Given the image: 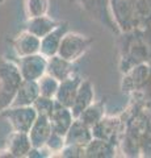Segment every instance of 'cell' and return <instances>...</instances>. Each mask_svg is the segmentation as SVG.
I'll list each match as a JSON object with an SVG mask.
<instances>
[{
    "mask_svg": "<svg viewBox=\"0 0 151 158\" xmlns=\"http://www.w3.org/2000/svg\"><path fill=\"white\" fill-rule=\"evenodd\" d=\"M69 31H70L69 23L62 21L54 31H51L43 38H41V52L40 53L43 54V56L47 57V58L58 54V49H59L62 38Z\"/></svg>",
    "mask_w": 151,
    "mask_h": 158,
    "instance_id": "cell-13",
    "label": "cell"
},
{
    "mask_svg": "<svg viewBox=\"0 0 151 158\" xmlns=\"http://www.w3.org/2000/svg\"><path fill=\"white\" fill-rule=\"evenodd\" d=\"M124 129V121L122 116H104L99 123L92 127V135L96 138H101V140L109 141L113 145L118 148L121 136H122Z\"/></svg>",
    "mask_w": 151,
    "mask_h": 158,
    "instance_id": "cell-8",
    "label": "cell"
},
{
    "mask_svg": "<svg viewBox=\"0 0 151 158\" xmlns=\"http://www.w3.org/2000/svg\"><path fill=\"white\" fill-rule=\"evenodd\" d=\"M17 63L22 79L26 81H38L47 73V57L41 53L32 54L26 57L13 58Z\"/></svg>",
    "mask_w": 151,
    "mask_h": 158,
    "instance_id": "cell-9",
    "label": "cell"
},
{
    "mask_svg": "<svg viewBox=\"0 0 151 158\" xmlns=\"http://www.w3.org/2000/svg\"><path fill=\"white\" fill-rule=\"evenodd\" d=\"M93 42L95 40L92 37L69 31L61 41L59 49H58V56L69 59L71 62H76L89 50Z\"/></svg>",
    "mask_w": 151,
    "mask_h": 158,
    "instance_id": "cell-6",
    "label": "cell"
},
{
    "mask_svg": "<svg viewBox=\"0 0 151 158\" xmlns=\"http://www.w3.org/2000/svg\"><path fill=\"white\" fill-rule=\"evenodd\" d=\"M49 118H50V123H51L53 132H55L61 136H66V133L69 132L70 127L75 120L71 108L61 104L57 100H55L54 110L49 115Z\"/></svg>",
    "mask_w": 151,
    "mask_h": 158,
    "instance_id": "cell-12",
    "label": "cell"
},
{
    "mask_svg": "<svg viewBox=\"0 0 151 158\" xmlns=\"http://www.w3.org/2000/svg\"><path fill=\"white\" fill-rule=\"evenodd\" d=\"M0 116L9 123L12 131L29 133L38 117V112L33 106H20L7 108L0 113Z\"/></svg>",
    "mask_w": 151,
    "mask_h": 158,
    "instance_id": "cell-7",
    "label": "cell"
},
{
    "mask_svg": "<svg viewBox=\"0 0 151 158\" xmlns=\"http://www.w3.org/2000/svg\"><path fill=\"white\" fill-rule=\"evenodd\" d=\"M16 57H26L41 52V38L22 29L16 37L9 40Z\"/></svg>",
    "mask_w": 151,
    "mask_h": 158,
    "instance_id": "cell-11",
    "label": "cell"
},
{
    "mask_svg": "<svg viewBox=\"0 0 151 158\" xmlns=\"http://www.w3.org/2000/svg\"><path fill=\"white\" fill-rule=\"evenodd\" d=\"M70 3L77 4L91 19L96 20L99 24L113 32L116 36L121 33L112 13L110 0H70Z\"/></svg>",
    "mask_w": 151,
    "mask_h": 158,
    "instance_id": "cell-5",
    "label": "cell"
},
{
    "mask_svg": "<svg viewBox=\"0 0 151 158\" xmlns=\"http://www.w3.org/2000/svg\"><path fill=\"white\" fill-rule=\"evenodd\" d=\"M47 74H50L51 77H54L59 82H62L77 74V71L75 62H71L69 59L62 58L61 56L55 54V56L47 58Z\"/></svg>",
    "mask_w": 151,
    "mask_h": 158,
    "instance_id": "cell-15",
    "label": "cell"
},
{
    "mask_svg": "<svg viewBox=\"0 0 151 158\" xmlns=\"http://www.w3.org/2000/svg\"><path fill=\"white\" fill-rule=\"evenodd\" d=\"M129 96H130V102L137 103V104L151 111V75L137 91Z\"/></svg>",
    "mask_w": 151,
    "mask_h": 158,
    "instance_id": "cell-24",
    "label": "cell"
},
{
    "mask_svg": "<svg viewBox=\"0 0 151 158\" xmlns=\"http://www.w3.org/2000/svg\"><path fill=\"white\" fill-rule=\"evenodd\" d=\"M118 148L109 141L93 137L84 148V157L88 158H112L116 157Z\"/></svg>",
    "mask_w": 151,
    "mask_h": 158,
    "instance_id": "cell-20",
    "label": "cell"
},
{
    "mask_svg": "<svg viewBox=\"0 0 151 158\" xmlns=\"http://www.w3.org/2000/svg\"><path fill=\"white\" fill-rule=\"evenodd\" d=\"M121 116L124 129L118 152L124 157H142V148L151 136V111L130 102V106Z\"/></svg>",
    "mask_w": 151,
    "mask_h": 158,
    "instance_id": "cell-1",
    "label": "cell"
},
{
    "mask_svg": "<svg viewBox=\"0 0 151 158\" xmlns=\"http://www.w3.org/2000/svg\"><path fill=\"white\" fill-rule=\"evenodd\" d=\"M81 82H83V79L80 78L79 74H75V75L62 81L59 83V88L57 91L55 100L63 106L71 108L72 104H74V100L76 98V94L81 85Z\"/></svg>",
    "mask_w": 151,
    "mask_h": 158,
    "instance_id": "cell-14",
    "label": "cell"
},
{
    "mask_svg": "<svg viewBox=\"0 0 151 158\" xmlns=\"http://www.w3.org/2000/svg\"><path fill=\"white\" fill-rule=\"evenodd\" d=\"M93 138L92 135V128L83 123L80 118H75L72 125L70 127L69 132L65 136L66 144H74V145H80L85 146L88 142Z\"/></svg>",
    "mask_w": 151,
    "mask_h": 158,
    "instance_id": "cell-18",
    "label": "cell"
},
{
    "mask_svg": "<svg viewBox=\"0 0 151 158\" xmlns=\"http://www.w3.org/2000/svg\"><path fill=\"white\" fill-rule=\"evenodd\" d=\"M53 133L50 118L46 115H38L37 120L29 131V137H30L33 148H42L46 145L49 137Z\"/></svg>",
    "mask_w": 151,
    "mask_h": 158,
    "instance_id": "cell-16",
    "label": "cell"
},
{
    "mask_svg": "<svg viewBox=\"0 0 151 158\" xmlns=\"http://www.w3.org/2000/svg\"><path fill=\"white\" fill-rule=\"evenodd\" d=\"M118 70L121 74L131 67L151 61V25L134 28L117 34Z\"/></svg>",
    "mask_w": 151,
    "mask_h": 158,
    "instance_id": "cell-2",
    "label": "cell"
},
{
    "mask_svg": "<svg viewBox=\"0 0 151 158\" xmlns=\"http://www.w3.org/2000/svg\"><path fill=\"white\" fill-rule=\"evenodd\" d=\"M40 86L38 81H26L24 79L21 82L16 98L11 107H20V106H33L37 98L40 96Z\"/></svg>",
    "mask_w": 151,
    "mask_h": 158,
    "instance_id": "cell-21",
    "label": "cell"
},
{
    "mask_svg": "<svg viewBox=\"0 0 151 158\" xmlns=\"http://www.w3.org/2000/svg\"><path fill=\"white\" fill-rule=\"evenodd\" d=\"M54 106H55L54 98H47L42 95L38 96L37 100L34 102V104H33V107L37 110L38 115H46V116H49L51 113V111L54 110Z\"/></svg>",
    "mask_w": 151,
    "mask_h": 158,
    "instance_id": "cell-26",
    "label": "cell"
},
{
    "mask_svg": "<svg viewBox=\"0 0 151 158\" xmlns=\"http://www.w3.org/2000/svg\"><path fill=\"white\" fill-rule=\"evenodd\" d=\"M61 23L62 21H58V20L50 17L49 15H43V16L26 19V23L24 24V29L33 33L37 37L43 38L46 34L54 31Z\"/></svg>",
    "mask_w": 151,
    "mask_h": 158,
    "instance_id": "cell-17",
    "label": "cell"
},
{
    "mask_svg": "<svg viewBox=\"0 0 151 158\" xmlns=\"http://www.w3.org/2000/svg\"><path fill=\"white\" fill-rule=\"evenodd\" d=\"M104 116H105V107H104V102L101 100V102H93L91 106H88L80 113V116L77 118H80L83 123H85L87 125L92 128Z\"/></svg>",
    "mask_w": 151,
    "mask_h": 158,
    "instance_id": "cell-22",
    "label": "cell"
},
{
    "mask_svg": "<svg viewBox=\"0 0 151 158\" xmlns=\"http://www.w3.org/2000/svg\"><path fill=\"white\" fill-rule=\"evenodd\" d=\"M32 148L33 145L30 137H29V133L12 131V133L8 136L6 146L3 149H0V157H7V158L28 157Z\"/></svg>",
    "mask_w": 151,
    "mask_h": 158,
    "instance_id": "cell-10",
    "label": "cell"
},
{
    "mask_svg": "<svg viewBox=\"0 0 151 158\" xmlns=\"http://www.w3.org/2000/svg\"><path fill=\"white\" fill-rule=\"evenodd\" d=\"M59 81L51 77L50 74H45L41 79H38V86H40V94L42 96L47 98H54L57 95V91L59 88Z\"/></svg>",
    "mask_w": 151,
    "mask_h": 158,
    "instance_id": "cell-25",
    "label": "cell"
},
{
    "mask_svg": "<svg viewBox=\"0 0 151 158\" xmlns=\"http://www.w3.org/2000/svg\"><path fill=\"white\" fill-rule=\"evenodd\" d=\"M110 7L121 32L151 25V0H110Z\"/></svg>",
    "mask_w": 151,
    "mask_h": 158,
    "instance_id": "cell-3",
    "label": "cell"
},
{
    "mask_svg": "<svg viewBox=\"0 0 151 158\" xmlns=\"http://www.w3.org/2000/svg\"><path fill=\"white\" fill-rule=\"evenodd\" d=\"M93 102H95L93 85H92V82L89 81V79H83L79 90H77L74 104H72V107H71V111H72V113H74V117L77 118L80 116V113L88 106H91Z\"/></svg>",
    "mask_w": 151,
    "mask_h": 158,
    "instance_id": "cell-19",
    "label": "cell"
},
{
    "mask_svg": "<svg viewBox=\"0 0 151 158\" xmlns=\"http://www.w3.org/2000/svg\"><path fill=\"white\" fill-rule=\"evenodd\" d=\"M84 148L74 144H65L58 157H84Z\"/></svg>",
    "mask_w": 151,
    "mask_h": 158,
    "instance_id": "cell-27",
    "label": "cell"
},
{
    "mask_svg": "<svg viewBox=\"0 0 151 158\" xmlns=\"http://www.w3.org/2000/svg\"><path fill=\"white\" fill-rule=\"evenodd\" d=\"M49 8H50L49 0H24V11L26 19L47 15Z\"/></svg>",
    "mask_w": 151,
    "mask_h": 158,
    "instance_id": "cell-23",
    "label": "cell"
},
{
    "mask_svg": "<svg viewBox=\"0 0 151 158\" xmlns=\"http://www.w3.org/2000/svg\"><path fill=\"white\" fill-rule=\"evenodd\" d=\"M22 81L14 59L0 57V113L12 106Z\"/></svg>",
    "mask_w": 151,
    "mask_h": 158,
    "instance_id": "cell-4",
    "label": "cell"
}]
</instances>
